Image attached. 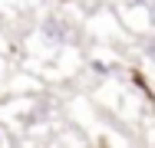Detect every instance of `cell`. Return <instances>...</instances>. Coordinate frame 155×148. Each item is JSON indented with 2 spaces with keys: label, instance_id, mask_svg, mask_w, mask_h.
<instances>
[{
  "label": "cell",
  "instance_id": "obj_4",
  "mask_svg": "<svg viewBox=\"0 0 155 148\" xmlns=\"http://www.w3.org/2000/svg\"><path fill=\"white\" fill-rule=\"evenodd\" d=\"M132 3H145V0H132Z\"/></svg>",
  "mask_w": 155,
  "mask_h": 148
},
{
  "label": "cell",
  "instance_id": "obj_3",
  "mask_svg": "<svg viewBox=\"0 0 155 148\" xmlns=\"http://www.w3.org/2000/svg\"><path fill=\"white\" fill-rule=\"evenodd\" d=\"M152 17H155V0H152Z\"/></svg>",
  "mask_w": 155,
  "mask_h": 148
},
{
  "label": "cell",
  "instance_id": "obj_2",
  "mask_svg": "<svg viewBox=\"0 0 155 148\" xmlns=\"http://www.w3.org/2000/svg\"><path fill=\"white\" fill-rule=\"evenodd\" d=\"M145 56L155 59V40H145Z\"/></svg>",
  "mask_w": 155,
  "mask_h": 148
},
{
  "label": "cell",
  "instance_id": "obj_1",
  "mask_svg": "<svg viewBox=\"0 0 155 148\" xmlns=\"http://www.w3.org/2000/svg\"><path fill=\"white\" fill-rule=\"evenodd\" d=\"M43 36H46V40H53V43H63V40L69 36V27H66V23H60V20H46Z\"/></svg>",
  "mask_w": 155,
  "mask_h": 148
}]
</instances>
